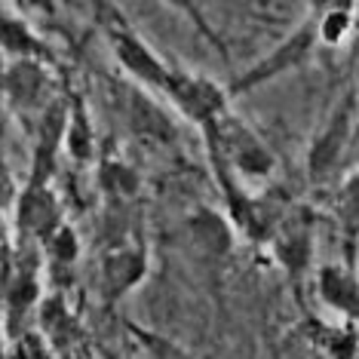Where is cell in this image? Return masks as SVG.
I'll return each instance as SVG.
<instances>
[{"label":"cell","instance_id":"7402d4cb","mask_svg":"<svg viewBox=\"0 0 359 359\" xmlns=\"http://www.w3.org/2000/svg\"><path fill=\"white\" fill-rule=\"evenodd\" d=\"M62 359H95L83 344H74V347H68V350H62Z\"/></svg>","mask_w":359,"mask_h":359},{"label":"cell","instance_id":"d6986e66","mask_svg":"<svg viewBox=\"0 0 359 359\" xmlns=\"http://www.w3.org/2000/svg\"><path fill=\"white\" fill-rule=\"evenodd\" d=\"M273 359H325V356L310 344L304 329H298V332L283 334L280 344H276V350H273Z\"/></svg>","mask_w":359,"mask_h":359},{"label":"cell","instance_id":"ac0fdd59","mask_svg":"<svg viewBox=\"0 0 359 359\" xmlns=\"http://www.w3.org/2000/svg\"><path fill=\"white\" fill-rule=\"evenodd\" d=\"M40 295V285H37V276L31 271H19L15 280L10 285V295H6V304H10V313L13 316H25L31 304L37 301Z\"/></svg>","mask_w":359,"mask_h":359},{"label":"cell","instance_id":"603a6c76","mask_svg":"<svg viewBox=\"0 0 359 359\" xmlns=\"http://www.w3.org/2000/svg\"><path fill=\"white\" fill-rule=\"evenodd\" d=\"M10 191H13V184H10V175H6L4 163H0V206H4V203L10 200Z\"/></svg>","mask_w":359,"mask_h":359},{"label":"cell","instance_id":"44dd1931","mask_svg":"<svg viewBox=\"0 0 359 359\" xmlns=\"http://www.w3.org/2000/svg\"><path fill=\"white\" fill-rule=\"evenodd\" d=\"M19 359H50V350H46V341L40 334H25L19 341Z\"/></svg>","mask_w":359,"mask_h":359},{"label":"cell","instance_id":"ffe728a7","mask_svg":"<svg viewBox=\"0 0 359 359\" xmlns=\"http://www.w3.org/2000/svg\"><path fill=\"white\" fill-rule=\"evenodd\" d=\"M46 249H50V258L55 264H71V261L77 258V233L71 231L68 224H62L59 231H55L50 240H46Z\"/></svg>","mask_w":359,"mask_h":359},{"label":"cell","instance_id":"6da1fadb","mask_svg":"<svg viewBox=\"0 0 359 359\" xmlns=\"http://www.w3.org/2000/svg\"><path fill=\"white\" fill-rule=\"evenodd\" d=\"M353 120H356V95L347 93L334 104V111L329 114V120L323 123V129L316 133L313 144L307 151V175L313 184L329 182L338 172L341 160L347 154L350 135H353Z\"/></svg>","mask_w":359,"mask_h":359},{"label":"cell","instance_id":"52a82bcc","mask_svg":"<svg viewBox=\"0 0 359 359\" xmlns=\"http://www.w3.org/2000/svg\"><path fill=\"white\" fill-rule=\"evenodd\" d=\"M15 215H19V231L28 236H40V240H50V236L62 227V209L55 194L50 191V184H31L22 191L19 206H15Z\"/></svg>","mask_w":359,"mask_h":359},{"label":"cell","instance_id":"8992f818","mask_svg":"<svg viewBox=\"0 0 359 359\" xmlns=\"http://www.w3.org/2000/svg\"><path fill=\"white\" fill-rule=\"evenodd\" d=\"M50 71L40 62H15L10 71H6V95H10L15 111H50Z\"/></svg>","mask_w":359,"mask_h":359},{"label":"cell","instance_id":"30bf717a","mask_svg":"<svg viewBox=\"0 0 359 359\" xmlns=\"http://www.w3.org/2000/svg\"><path fill=\"white\" fill-rule=\"evenodd\" d=\"M304 334L325 359H356L359 356V329L356 323H320L310 320Z\"/></svg>","mask_w":359,"mask_h":359},{"label":"cell","instance_id":"7a4b0ae2","mask_svg":"<svg viewBox=\"0 0 359 359\" xmlns=\"http://www.w3.org/2000/svg\"><path fill=\"white\" fill-rule=\"evenodd\" d=\"M316 43H320V34H316V19H307L304 25L292 31L283 43H276V50L267 53L258 65H252L246 74H243L231 86V93H249V89H255L261 83H267V80H273V77L285 74V71L304 65L310 59V53H313Z\"/></svg>","mask_w":359,"mask_h":359},{"label":"cell","instance_id":"d4e9b609","mask_svg":"<svg viewBox=\"0 0 359 359\" xmlns=\"http://www.w3.org/2000/svg\"><path fill=\"white\" fill-rule=\"evenodd\" d=\"M0 359H4V338H0Z\"/></svg>","mask_w":359,"mask_h":359},{"label":"cell","instance_id":"ba28073f","mask_svg":"<svg viewBox=\"0 0 359 359\" xmlns=\"http://www.w3.org/2000/svg\"><path fill=\"white\" fill-rule=\"evenodd\" d=\"M316 292L329 310L341 313L347 323H359V273L341 264H325L316 273Z\"/></svg>","mask_w":359,"mask_h":359},{"label":"cell","instance_id":"e0dca14e","mask_svg":"<svg viewBox=\"0 0 359 359\" xmlns=\"http://www.w3.org/2000/svg\"><path fill=\"white\" fill-rule=\"evenodd\" d=\"M93 129H89V120L83 108H74V114H71L68 120V129H65V144H68V154L74 160H89L93 157Z\"/></svg>","mask_w":359,"mask_h":359},{"label":"cell","instance_id":"2e32d148","mask_svg":"<svg viewBox=\"0 0 359 359\" xmlns=\"http://www.w3.org/2000/svg\"><path fill=\"white\" fill-rule=\"evenodd\" d=\"M99 184L111 194V197L129 200L138 191V172L133 166H126V163L108 160V163H102V169H99Z\"/></svg>","mask_w":359,"mask_h":359},{"label":"cell","instance_id":"9a60e30c","mask_svg":"<svg viewBox=\"0 0 359 359\" xmlns=\"http://www.w3.org/2000/svg\"><path fill=\"white\" fill-rule=\"evenodd\" d=\"M353 4H332L325 6L323 15L316 19V34H320V43L325 46H341L353 31Z\"/></svg>","mask_w":359,"mask_h":359},{"label":"cell","instance_id":"3957f363","mask_svg":"<svg viewBox=\"0 0 359 359\" xmlns=\"http://www.w3.org/2000/svg\"><path fill=\"white\" fill-rule=\"evenodd\" d=\"M108 40H111V50H114V55H117V62L126 68L129 77H135L138 83L154 89V93L166 95L169 80H172L175 71H169L160 55L154 53L135 31H129L126 25H111Z\"/></svg>","mask_w":359,"mask_h":359},{"label":"cell","instance_id":"cb8c5ba5","mask_svg":"<svg viewBox=\"0 0 359 359\" xmlns=\"http://www.w3.org/2000/svg\"><path fill=\"white\" fill-rule=\"evenodd\" d=\"M154 359H175V356L169 353V350H163V356H154Z\"/></svg>","mask_w":359,"mask_h":359},{"label":"cell","instance_id":"4fadbf2b","mask_svg":"<svg viewBox=\"0 0 359 359\" xmlns=\"http://www.w3.org/2000/svg\"><path fill=\"white\" fill-rule=\"evenodd\" d=\"M191 231H194V240H197L209 255H224V252L233 246L231 224L212 209H203L191 218Z\"/></svg>","mask_w":359,"mask_h":359},{"label":"cell","instance_id":"5b68a950","mask_svg":"<svg viewBox=\"0 0 359 359\" xmlns=\"http://www.w3.org/2000/svg\"><path fill=\"white\" fill-rule=\"evenodd\" d=\"M276 261L289 271L292 276H301L313 261V218L307 212H295V215H283L271 236Z\"/></svg>","mask_w":359,"mask_h":359},{"label":"cell","instance_id":"277c9868","mask_svg":"<svg viewBox=\"0 0 359 359\" xmlns=\"http://www.w3.org/2000/svg\"><path fill=\"white\" fill-rule=\"evenodd\" d=\"M166 99L184 114L191 123H197L200 129H206L209 123H215L218 117L227 111V95L218 83H212L206 77H194L175 71L169 80Z\"/></svg>","mask_w":359,"mask_h":359},{"label":"cell","instance_id":"7c38bea8","mask_svg":"<svg viewBox=\"0 0 359 359\" xmlns=\"http://www.w3.org/2000/svg\"><path fill=\"white\" fill-rule=\"evenodd\" d=\"M129 126H133V133L142 138V142H151V144H169V138L175 135L166 111H160L157 104L151 99H144L142 93L129 95Z\"/></svg>","mask_w":359,"mask_h":359},{"label":"cell","instance_id":"5bb4252c","mask_svg":"<svg viewBox=\"0 0 359 359\" xmlns=\"http://www.w3.org/2000/svg\"><path fill=\"white\" fill-rule=\"evenodd\" d=\"M334 218L347 240H359V169L350 172L334 194Z\"/></svg>","mask_w":359,"mask_h":359},{"label":"cell","instance_id":"9c48e42d","mask_svg":"<svg viewBox=\"0 0 359 359\" xmlns=\"http://www.w3.org/2000/svg\"><path fill=\"white\" fill-rule=\"evenodd\" d=\"M148 273V255L138 246H114L104 252L102 258V285L111 298L123 295V292L135 289L142 276Z\"/></svg>","mask_w":359,"mask_h":359},{"label":"cell","instance_id":"8fae6325","mask_svg":"<svg viewBox=\"0 0 359 359\" xmlns=\"http://www.w3.org/2000/svg\"><path fill=\"white\" fill-rule=\"evenodd\" d=\"M0 50L13 55L15 62H43L50 59V50L40 43V37L28 28L25 19L13 15L6 6H0Z\"/></svg>","mask_w":359,"mask_h":359}]
</instances>
